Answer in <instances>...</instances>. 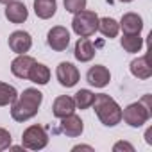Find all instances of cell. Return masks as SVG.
<instances>
[{"instance_id":"obj_1","label":"cell","mask_w":152,"mask_h":152,"mask_svg":"<svg viewBox=\"0 0 152 152\" xmlns=\"http://www.w3.org/2000/svg\"><path fill=\"white\" fill-rule=\"evenodd\" d=\"M43 102V93L36 88H27L23 90L22 95L11 104V116L16 122H27L34 118L39 111V106Z\"/></svg>"},{"instance_id":"obj_2","label":"cell","mask_w":152,"mask_h":152,"mask_svg":"<svg viewBox=\"0 0 152 152\" xmlns=\"http://www.w3.org/2000/svg\"><path fill=\"white\" fill-rule=\"evenodd\" d=\"M95 113L99 116V120L106 125V127H115L122 122V107L118 106V102L109 97L107 93H99L93 99Z\"/></svg>"},{"instance_id":"obj_3","label":"cell","mask_w":152,"mask_h":152,"mask_svg":"<svg viewBox=\"0 0 152 152\" xmlns=\"http://www.w3.org/2000/svg\"><path fill=\"white\" fill-rule=\"evenodd\" d=\"M150 95H145L140 102H132L129 104L124 111H122V118L125 120L127 125L131 127H141L143 124H147L152 116V104H150Z\"/></svg>"},{"instance_id":"obj_4","label":"cell","mask_w":152,"mask_h":152,"mask_svg":"<svg viewBox=\"0 0 152 152\" xmlns=\"http://www.w3.org/2000/svg\"><path fill=\"white\" fill-rule=\"evenodd\" d=\"M72 29L79 38H90L99 31V16L95 11L83 9L73 15L72 20Z\"/></svg>"},{"instance_id":"obj_5","label":"cell","mask_w":152,"mask_h":152,"mask_svg":"<svg viewBox=\"0 0 152 152\" xmlns=\"http://www.w3.org/2000/svg\"><path fill=\"white\" fill-rule=\"evenodd\" d=\"M22 145L29 150H41L48 145V134L41 125H31L22 134Z\"/></svg>"},{"instance_id":"obj_6","label":"cell","mask_w":152,"mask_h":152,"mask_svg":"<svg viewBox=\"0 0 152 152\" xmlns=\"http://www.w3.org/2000/svg\"><path fill=\"white\" fill-rule=\"evenodd\" d=\"M56 77H57V81H59L61 86H64V88H73L75 84L79 83L81 73H79V70H77V66H75V64H72V63H68V61H63V63L57 64Z\"/></svg>"},{"instance_id":"obj_7","label":"cell","mask_w":152,"mask_h":152,"mask_svg":"<svg viewBox=\"0 0 152 152\" xmlns=\"http://www.w3.org/2000/svg\"><path fill=\"white\" fill-rule=\"evenodd\" d=\"M47 43H48V47H50L52 50H56V52L66 50L68 45H70V32H68V29H64V27H61V25L52 27V29L48 31V34H47Z\"/></svg>"},{"instance_id":"obj_8","label":"cell","mask_w":152,"mask_h":152,"mask_svg":"<svg viewBox=\"0 0 152 152\" xmlns=\"http://www.w3.org/2000/svg\"><path fill=\"white\" fill-rule=\"evenodd\" d=\"M7 43L15 54H25L32 47V38L27 31H15V32H11Z\"/></svg>"},{"instance_id":"obj_9","label":"cell","mask_w":152,"mask_h":152,"mask_svg":"<svg viewBox=\"0 0 152 152\" xmlns=\"http://www.w3.org/2000/svg\"><path fill=\"white\" fill-rule=\"evenodd\" d=\"M86 79H88V83H90L91 86H95V88H104V86H107L109 81H111V72H109L104 64H95V66H91V68L88 70Z\"/></svg>"},{"instance_id":"obj_10","label":"cell","mask_w":152,"mask_h":152,"mask_svg":"<svg viewBox=\"0 0 152 152\" xmlns=\"http://www.w3.org/2000/svg\"><path fill=\"white\" fill-rule=\"evenodd\" d=\"M34 63H36L34 57H31L27 54H18V57H15L11 63V72L18 79H29V72Z\"/></svg>"},{"instance_id":"obj_11","label":"cell","mask_w":152,"mask_h":152,"mask_svg":"<svg viewBox=\"0 0 152 152\" xmlns=\"http://www.w3.org/2000/svg\"><path fill=\"white\" fill-rule=\"evenodd\" d=\"M83 131H84V122L75 113L61 118V132L63 134H66L70 138H77V136L83 134Z\"/></svg>"},{"instance_id":"obj_12","label":"cell","mask_w":152,"mask_h":152,"mask_svg":"<svg viewBox=\"0 0 152 152\" xmlns=\"http://www.w3.org/2000/svg\"><path fill=\"white\" fill-rule=\"evenodd\" d=\"M6 18L11 23H23L29 18V11L27 6L23 2H18V0H11L9 4H6Z\"/></svg>"},{"instance_id":"obj_13","label":"cell","mask_w":152,"mask_h":152,"mask_svg":"<svg viewBox=\"0 0 152 152\" xmlns=\"http://www.w3.org/2000/svg\"><path fill=\"white\" fill-rule=\"evenodd\" d=\"M118 25L124 31V34H140L143 29V18L136 13H125Z\"/></svg>"},{"instance_id":"obj_14","label":"cell","mask_w":152,"mask_h":152,"mask_svg":"<svg viewBox=\"0 0 152 152\" xmlns=\"http://www.w3.org/2000/svg\"><path fill=\"white\" fill-rule=\"evenodd\" d=\"M95 47H93V43L88 39V38H79L77 39V43H75V48H73V56H75V59L77 61H81V63H88V61H91L93 57H95Z\"/></svg>"},{"instance_id":"obj_15","label":"cell","mask_w":152,"mask_h":152,"mask_svg":"<svg viewBox=\"0 0 152 152\" xmlns=\"http://www.w3.org/2000/svg\"><path fill=\"white\" fill-rule=\"evenodd\" d=\"M75 109V102H73V97H68V95H61L54 100L52 104V113L56 118H64L68 115H72Z\"/></svg>"},{"instance_id":"obj_16","label":"cell","mask_w":152,"mask_h":152,"mask_svg":"<svg viewBox=\"0 0 152 152\" xmlns=\"http://www.w3.org/2000/svg\"><path fill=\"white\" fill-rule=\"evenodd\" d=\"M131 73L134 75L136 79H141V81L148 79L150 75H152V68L148 64V56L147 54H143L138 59L131 61Z\"/></svg>"},{"instance_id":"obj_17","label":"cell","mask_w":152,"mask_h":152,"mask_svg":"<svg viewBox=\"0 0 152 152\" xmlns=\"http://www.w3.org/2000/svg\"><path fill=\"white\" fill-rule=\"evenodd\" d=\"M29 81H32L34 84H39V86L47 84L50 81V70H48V66L43 64V63H34L32 68H31V72H29Z\"/></svg>"},{"instance_id":"obj_18","label":"cell","mask_w":152,"mask_h":152,"mask_svg":"<svg viewBox=\"0 0 152 152\" xmlns=\"http://www.w3.org/2000/svg\"><path fill=\"white\" fill-rule=\"evenodd\" d=\"M57 4L56 0H34V13L41 20H48L56 15Z\"/></svg>"},{"instance_id":"obj_19","label":"cell","mask_w":152,"mask_h":152,"mask_svg":"<svg viewBox=\"0 0 152 152\" xmlns=\"http://www.w3.org/2000/svg\"><path fill=\"white\" fill-rule=\"evenodd\" d=\"M99 31H100V34H102L104 38L113 39V38L118 36V32H120V25H118V22H116L115 18L106 16V18H99Z\"/></svg>"},{"instance_id":"obj_20","label":"cell","mask_w":152,"mask_h":152,"mask_svg":"<svg viewBox=\"0 0 152 152\" xmlns=\"http://www.w3.org/2000/svg\"><path fill=\"white\" fill-rule=\"evenodd\" d=\"M120 45H122V48H124L125 52L136 54V52H140L141 47H143V38H141L140 34H124L122 39H120Z\"/></svg>"},{"instance_id":"obj_21","label":"cell","mask_w":152,"mask_h":152,"mask_svg":"<svg viewBox=\"0 0 152 152\" xmlns=\"http://www.w3.org/2000/svg\"><path fill=\"white\" fill-rule=\"evenodd\" d=\"M16 99H18V91H16V88L0 81V107L13 104Z\"/></svg>"},{"instance_id":"obj_22","label":"cell","mask_w":152,"mask_h":152,"mask_svg":"<svg viewBox=\"0 0 152 152\" xmlns=\"http://www.w3.org/2000/svg\"><path fill=\"white\" fill-rule=\"evenodd\" d=\"M93 99H95L93 91H90V90H79L77 93H75V97H73V102H75V107L88 109V107H91Z\"/></svg>"},{"instance_id":"obj_23","label":"cell","mask_w":152,"mask_h":152,"mask_svg":"<svg viewBox=\"0 0 152 152\" xmlns=\"http://www.w3.org/2000/svg\"><path fill=\"white\" fill-rule=\"evenodd\" d=\"M86 2H88V0H64V9L68 13L75 15V13L86 9Z\"/></svg>"},{"instance_id":"obj_24","label":"cell","mask_w":152,"mask_h":152,"mask_svg":"<svg viewBox=\"0 0 152 152\" xmlns=\"http://www.w3.org/2000/svg\"><path fill=\"white\" fill-rule=\"evenodd\" d=\"M11 143H13L11 132H9L7 129H4V127H0V152L6 150V148H9Z\"/></svg>"},{"instance_id":"obj_25","label":"cell","mask_w":152,"mask_h":152,"mask_svg":"<svg viewBox=\"0 0 152 152\" xmlns=\"http://www.w3.org/2000/svg\"><path fill=\"white\" fill-rule=\"evenodd\" d=\"M113 150L115 152H122V150H127V152H134V147L129 143V141H118L113 145Z\"/></svg>"},{"instance_id":"obj_26","label":"cell","mask_w":152,"mask_h":152,"mask_svg":"<svg viewBox=\"0 0 152 152\" xmlns=\"http://www.w3.org/2000/svg\"><path fill=\"white\" fill-rule=\"evenodd\" d=\"M81 148L83 150H93V147H90V145H75L72 150H81Z\"/></svg>"},{"instance_id":"obj_27","label":"cell","mask_w":152,"mask_h":152,"mask_svg":"<svg viewBox=\"0 0 152 152\" xmlns=\"http://www.w3.org/2000/svg\"><path fill=\"white\" fill-rule=\"evenodd\" d=\"M152 129H147V132H145V141L148 143V145H152Z\"/></svg>"},{"instance_id":"obj_28","label":"cell","mask_w":152,"mask_h":152,"mask_svg":"<svg viewBox=\"0 0 152 152\" xmlns=\"http://www.w3.org/2000/svg\"><path fill=\"white\" fill-rule=\"evenodd\" d=\"M9 2H11V0H0V4H4V6H6V4H9Z\"/></svg>"},{"instance_id":"obj_29","label":"cell","mask_w":152,"mask_h":152,"mask_svg":"<svg viewBox=\"0 0 152 152\" xmlns=\"http://www.w3.org/2000/svg\"><path fill=\"white\" fill-rule=\"evenodd\" d=\"M120 2H124V4H127V2H132V0H120Z\"/></svg>"}]
</instances>
